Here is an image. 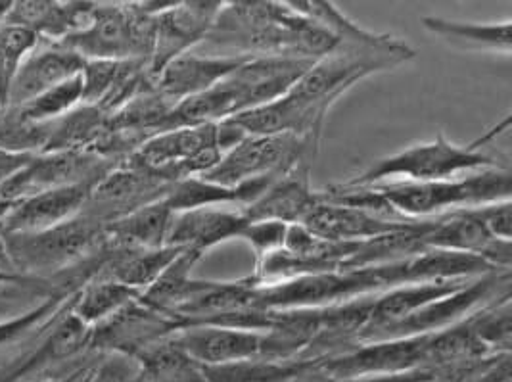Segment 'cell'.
Here are the masks:
<instances>
[{
    "label": "cell",
    "mask_w": 512,
    "mask_h": 382,
    "mask_svg": "<svg viewBox=\"0 0 512 382\" xmlns=\"http://www.w3.org/2000/svg\"><path fill=\"white\" fill-rule=\"evenodd\" d=\"M4 242L14 273L48 283L91 260L110 244L106 225L85 214L39 233L4 235Z\"/></svg>",
    "instance_id": "1"
},
{
    "label": "cell",
    "mask_w": 512,
    "mask_h": 382,
    "mask_svg": "<svg viewBox=\"0 0 512 382\" xmlns=\"http://www.w3.org/2000/svg\"><path fill=\"white\" fill-rule=\"evenodd\" d=\"M405 219L426 221L442 215L511 200V168H493L438 183H382L373 185Z\"/></svg>",
    "instance_id": "2"
},
{
    "label": "cell",
    "mask_w": 512,
    "mask_h": 382,
    "mask_svg": "<svg viewBox=\"0 0 512 382\" xmlns=\"http://www.w3.org/2000/svg\"><path fill=\"white\" fill-rule=\"evenodd\" d=\"M493 168H509V164L478 150L476 143L459 146L438 135L430 143L415 144L376 160L348 183L357 187L382 183H438L459 179L461 173Z\"/></svg>",
    "instance_id": "3"
},
{
    "label": "cell",
    "mask_w": 512,
    "mask_h": 382,
    "mask_svg": "<svg viewBox=\"0 0 512 382\" xmlns=\"http://www.w3.org/2000/svg\"><path fill=\"white\" fill-rule=\"evenodd\" d=\"M156 16L140 12L137 2H94L89 24L56 43L89 60H142L148 64L154 50Z\"/></svg>",
    "instance_id": "4"
},
{
    "label": "cell",
    "mask_w": 512,
    "mask_h": 382,
    "mask_svg": "<svg viewBox=\"0 0 512 382\" xmlns=\"http://www.w3.org/2000/svg\"><path fill=\"white\" fill-rule=\"evenodd\" d=\"M317 139L280 135V137H244L200 179L223 187H238L261 177H280L303 160H313Z\"/></svg>",
    "instance_id": "5"
},
{
    "label": "cell",
    "mask_w": 512,
    "mask_h": 382,
    "mask_svg": "<svg viewBox=\"0 0 512 382\" xmlns=\"http://www.w3.org/2000/svg\"><path fill=\"white\" fill-rule=\"evenodd\" d=\"M256 288L259 308L269 311L325 310L361 296L384 292L373 271H328Z\"/></svg>",
    "instance_id": "6"
},
{
    "label": "cell",
    "mask_w": 512,
    "mask_h": 382,
    "mask_svg": "<svg viewBox=\"0 0 512 382\" xmlns=\"http://www.w3.org/2000/svg\"><path fill=\"white\" fill-rule=\"evenodd\" d=\"M505 292H511V271H495L476 277L461 290L420 308L409 317L361 335L359 344L440 333Z\"/></svg>",
    "instance_id": "7"
},
{
    "label": "cell",
    "mask_w": 512,
    "mask_h": 382,
    "mask_svg": "<svg viewBox=\"0 0 512 382\" xmlns=\"http://www.w3.org/2000/svg\"><path fill=\"white\" fill-rule=\"evenodd\" d=\"M119 166L89 150H62L33 154L10 181L0 187V200L16 202L37 192L62 189L81 183H98Z\"/></svg>",
    "instance_id": "8"
},
{
    "label": "cell",
    "mask_w": 512,
    "mask_h": 382,
    "mask_svg": "<svg viewBox=\"0 0 512 382\" xmlns=\"http://www.w3.org/2000/svg\"><path fill=\"white\" fill-rule=\"evenodd\" d=\"M430 336L432 335L361 342L348 352L315 363L338 381H351L369 375L405 373L426 367V350L430 344Z\"/></svg>",
    "instance_id": "9"
},
{
    "label": "cell",
    "mask_w": 512,
    "mask_h": 382,
    "mask_svg": "<svg viewBox=\"0 0 512 382\" xmlns=\"http://www.w3.org/2000/svg\"><path fill=\"white\" fill-rule=\"evenodd\" d=\"M171 187L173 183L160 175L123 162L94 185L81 214L110 225L146 204L162 200Z\"/></svg>",
    "instance_id": "10"
},
{
    "label": "cell",
    "mask_w": 512,
    "mask_h": 382,
    "mask_svg": "<svg viewBox=\"0 0 512 382\" xmlns=\"http://www.w3.org/2000/svg\"><path fill=\"white\" fill-rule=\"evenodd\" d=\"M225 2H175L162 14L156 16V33H154V50L146 64L148 75L154 79L163 68L200 47L210 35L217 22Z\"/></svg>",
    "instance_id": "11"
},
{
    "label": "cell",
    "mask_w": 512,
    "mask_h": 382,
    "mask_svg": "<svg viewBox=\"0 0 512 382\" xmlns=\"http://www.w3.org/2000/svg\"><path fill=\"white\" fill-rule=\"evenodd\" d=\"M181 323L160 311L148 308L139 300L93 327L91 352L125 354L135 358L144 348L177 333Z\"/></svg>",
    "instance_id": "12"
},
{
    "label": "cell",
    "mask_w": 512,
    "mask_h": 382,
    "mask_svg": "<svg viewBox=\"0 0 512 382\" xmlns=\"http://www.w3.org/2000/svg\"><path fill=\"white\" fill-rule=\"evenodd\" d=\"M71 306L73 302L48 323L41 333V340L29 354L0 371V382H29L33 375L43 373L45 369L91 352L93 327L83 323L71 311Z\"/></svg>",
    "instance_id": "13"
},
{
    "label": "cell",
    "mask_w": 512,
    "mask_h": 382,
    "mask_svg": "<svg viewBox=\"0 0 512 382\" xmlns=\"http://www.w3.org/2000/svg\"><path fill=\"white\" fill-rule=\"evenodd\" d=\"M424 248L455 254H470L491 263L495 269L511 271V240L493 239L470 210L438 217L422 235Z\"/></svg>",
    "instance_id": "14"
},
{
    "label": "cell",
    "mask_w": 512,
    "mask_h": 382,
    "mask_svg": "<svg viewBox=\"0 0 512 382\" xmlns=\"http://www.w3.org/2000/svg\"><path fill=\"white\" fill-rule=\"evenodd\" d=\"M96 183H81L62 189L37 192L16 200L0 219V233H39L81 214Z\"/></svg>",
    "instance_id": "15"
},
{
    "label": "cell",
    "mask_w": 512,
    "mask_h": 382,
    "mask_svg": "<svg viewBox=\"0 0 512 382\" xmlns=\"http://www.w3.org/2000/svg\"><path fill=\"white\" fill-rule=\"evenodd\" d=\"M246 60L244 56L204 54L190 50L187 54L171 60L152 81L160 95L173 104L202 95L206 91L231 77Z\"/></svg>",
    "instance_id": "16"
},
{
    "label": "cell",
    "mask_w": 512,
    "mask_h": 382,
    "mask_svg": "<svg viewBox=\"0 0 512 382\" xmlns=\"http://www.w3.org/2000/svg\"><path fill=\"white\" fill-rule=\"evenodd\" d=\"M428 221V219H426ZM422 221H392L380 215L369 214L340 204H330L321 200L305 215L303 227L321 239L334 242H367L384 235L409 231Z\"/></svg>",
    "instance_id": "17"
},
{
    "label": "cell",
    "mask_w": 512,
    "mask_h": 382,
    "mask_svg": "<svg viewBox=\"0 0 512 382\" xmlns=\"http://www.w3.org/2000/svg\"><path fill=\"white\" fill-rule=\"evenodd\" d=\"M309 171L311 162L303 160L280 175L256 202L242 210L244 217L248 221H280L286 225L302 223L305 215L319 204V192L311 187Z\"/></svg>",
    "instance_id": "18"
},
{
    "label": "cell",
    "mask_w": 512,
    "mask_h": 382,
    "mask_svg": "<svg viewBox=\"0 0 512 382\" xmlns=\"http://www.w3.org/2000/svg\"><path fill=\"white\" fill-rule=\"evenodd\" d=\"M173 338L198 365H227L259 358L263 333L213 325H185L173 333Z\"/></svg>",
    "instance_id": "19"
},
{
    "label": "cell",
    "mask_w": 512,
    "mask_h": 382,
    "mask_svg": "<svg viewBox=\"0 0 512 382\" xmlns=\"http://www.w3.org/2000/svg\"><path fill=\"white\" fill-rule=\"evenodd\" d=\"M94 2H52L20 0L12 2L4 24L31 31L39 43L56 45L89 24Z\"/></svg>",
    "instance_id": "20"
},
{
    "label": "cell",
    "mask_w": 512,
    "mask_h": 382,
    "mask_svg": "<svg viewBox=\"0 0 512 382\" xmlns=\"http://www.w3.org/2000/svg\"><path fill=\"white\" fill-rule=\"evenodd\" d=\"M83 66H85V60L73 50L58 47V45H47V43L45 47L37 45V48L22 62L20 70L12 81V89L8 96V110L20 108L35 96L79 75L83 72Z\"/></svg>",
    "instance_id": "21"
},
{
    "label": "cell",
    "mask_w": 512,
    "mask_h": 382,
    "mask_svg": "<svg viewBox=\"0 0 512 382\" xmlns=\"http://www.w3.org/2000/svg\"><path fill=\"white\" fill-rule=\"evenodd\" d=\"M248 219L236 208H198L173 217L165 246L192 248L206 254L211 248L238 239Z\"/></svg>",
    "instance_id": "22"
},
{
    "label": "cell",
    "mask_w": 512,
    "mask_h": 382,
    "mask_svg": "<svg viewBox=\"0 0 512 382\" xmlns=\"http://www.w3.org/2000/svg\"><path fill=\"white\" fill-rule=\"evenodd\" d=\"M472 279H459V281H436V283H419V285H403V287L390 288L374 296L373 308L369 315V323L359 333V338L369 331H374L384 325H392L420 308L445 298L457 290L466 287ZM357 338V344H359Z\"/></svg>",
    "instance_id": "23"
},
{
    "label": "cell",
    "mask_w": 512,
    "mask_h": 382,
    "mask_svg": "<svg viewBox=\"0 0 512 382\" xmlns=\"http://www.w3.org/2000/svg\"><path fill=\"white\" fill-rule=\"evenodd\" d=\"M173 217L175 214L162 198L106 225V237L108 242L117 248H129V250L162 248L167 242Z\"/></svg>",
    "instance_id": "24"
},
{
    "label": "cell",
    "mask_w": 512,
    "mask_h": 382,
    "mask_svg": "<svg viewBox=\"0 0 512 382\" xmlns=\"http://www.w3.org/2000/svg\"><path fill=\"white\" fill-rule=\"evenodd\" d=\"M202 258V252L185 248L158 277V281L140 294V302L165 315H171L177 308L187 304L188 300L200 294L210 283L192 279V269Z\"/></svg>",
    "instance_id": "25"
},
{
    "label": "cell",
    "mask_w": 512,
    "mask_h": 382,
    "mask_svg": "<svg viewBox=\"0 0 512 382\" xmlns=\"http://www.w3.org/2000/svg\"><path fill=\"white\" fill-rule=\"evenodd\" d=\"M179 246H162L150 250H129L117 248L98 275L112 277L125 287L139 290L140 294L152 287L163 271L183 252Z\"/></svg>",
    "instance_id": "26"
},
{
    "label": "cell",
    "mask_w": 512,
    "mask_h": 382,
    "mask_svg": "<svg viewBox=\"0 0 512 382\" xmlns=\"http://www.w3.org/2000/svg\"><path fill=\"white\" fill-rule=\"evenodd\" d=\"M288 6L294 12L309 18L311 22L321 25L326 33H330L340 43V47L344 45L357 48H386L396 45L399 41L392 35H378L363 29L361 25L350 20L342 10H338L332 2L326 0H292L288 2Z\"/></svg>",
    "instance_id": "27"
},
{
    "label": "cell",
    "mask_w": 512,
    "mask_h": 382,
    "mask_svg": "<svg viewBox=\"0 0 512 382\" xmlns=\"http://www.w3.org/2000/svg\"><path fill=\"white\" fill-rule=\"evenodd\" d=\"M422 25H424L426 31L440 37L451 47L511 54V22H505V24H463V22L443 20L438 16H426V18H422Z\"/></svg>",
    "instance_id": "28"
},
{
    "label": "cell",
    "mask_w": 512,
    "mask_h": 382,
    "mask_svg": "<svg viewBox=\"0 0 512 382\" xmlns=\"http://www.w3.org/2000/svg\"><path fill=\"white\" fill-rule=\"evenodd\" d=\"M139 298V290L125 287L112 277L96 275L77 290L71 311L89 327H96Z\"/></svg>",
    "instance_id": "29"
},
{
    "label": "cell",
    "mask_w": 512,
    "mask_h": 382,
    "mask_svg": "<svg viewBox=\"0 0 512 382\" xmlns=\"http://www.w3.org/2000/svg\"><path fill=\"white\" fill-rule=\"evenodd\" d=\"M135 359L140 382H206L200 365L188 358L173 335L144 348Z\"/></svg>",
    "instance_id": "30"
},
{
    "label": "cell",
    "mask_w": 512,
    "mask_h": 382,
    "mask_svg": "<svg viewBox=\"0 0 512 382\" xmlns=\"http://www.w3.org/2000/svg\"><path fill=\"white\" fill-rule=\"evenodd\" d=\"M108 116L91 104H81L60 120L50 121L48 139L43 152L91 150L100 139Z\"/></svg>",
    "instance_id": "31"
},
{
    "label": "cell",
    "mask_w": 512,
    "mask_h": 382,
    "mask_svg": "<svg viewBox=\"0 0 512 382\" xmlns=\"http://www.w3.org/2000/svg\"><path fill=\"white\" fill-rule=\"evenodd\" d=\"M315 361L254 358L227 365H200L206 382H288Z\"/></svg>",
    "instance_id": "32"
},
{
    "label": "cell",
    "mask_w": 512,
    "mask_h": 382,
    "mask_svg": "<svg viewBox=\"0 0 512 382\" xmlns=\"http://www.w3.org/2000/svg\"><path fill=\"white\" fill-rule=\"evenodd\" d=\"M77 290L68 287H54L35 308L18 317L0 321V350L22 342L33 333H43L50 321H54L73 302Z\"/></svg>",
    "instance_id": "33"
},
{
    "label": "cell",
    "mask_w": 512,
    "mask_h": 382,
    "mask_svg": "<svg viewBox=\"0 0 512 382\" xmlns=\"http://www.w3.org/2000/svg\"><path fill=\"white\" fill-rule=\"evenodd\" d=\"M81 104H83V79L79 73L68 81L35 96L33 100L25 102L24 106L12 108L8 112L14 114L18 120L27 121V123H50V121L64 118Z\"/></svg>",
    "instance_id": "34"
},
{
    "label": "cell",
    "mask_w": 512,
    "mask_h": 382,
    "mask_svg": "<svg viewBox=\"0 0 512 382\" xmlns=\"http://www.w3.org/2000/svg\"><path fill=\"white\" fill-rule=\"evenodd\" d=\"M37 45L39 39L31 31L16 25H0V118L8 110V96L16 73Z\"/></svg>",
    "instance_id": "35"
},
{
    "label": "cell",
    "mask_w": 512,
    "mask_h": 382,
    "mask_svg": "<svg viewBox=\"0 0 512 382\" xmlns=\"http://www.w3.org/2000/svg\"><path fill=\"white\" fill-rule=\"evenodd\" d=\"M288 227L280 221H248L238 239L248 242L257 260H261L284 248Z\"/></svg>",
    "instance_id": "36"
},
{
    "label": "cell",
    "mask_w": 512,
    "mask_h": 382,
    "mask_svg": "<svg viewBox=\"0 0 512 382\" xmlns=\"http://www.w3.org/2000/svg\"><path fill=\"white\" fill-rule=\"evenodd\" d=\"M83 382H140L139 363L125 354H104V358L91 365Z\"/></svg>",
    "instance_id": "37"
},
{
    "label": "cell",
    "mask_w": 512,
    "mask_h": 382,
    "mask_svg": "<svg viewBox=\"0 0 512 382\" xmlns=\"http://www.w3.org/2000/svg\"><path fill=\"white\" fill-rule=\"evenodd\" d=\"M474 217L486 227L489 235L497 240H511L512 242V202H493L486 206L470 208Z\"/></svg>",
    "instance_id": "38"
},
{
    "label": "cell",
    "mask_w": 512,
    "mask_h": 382,
    "mask_svg": "<svg viewBox=\"0 0 512 382\" xmlns=\"http://www.w3.org/2000/svg\"><path fill=\"white\" fill-rule=\"evenodd\" d=\"M47 283L48 281H41V279H33V277H25V275H18V273L0 269V302L24 296L27 292L47 296L54 290V287H48Z\"/></svg>",
    "instance_id": "39"
},
{
    "label": "cell",
    "mask_w": 512,
    "mask_h": 382,
    "mask_svg": "<svg viewBox=\"0 0 512 382\" xmlns=\"http://www.w3.org/2000/svg\"><path fill=\"white\" fill-rule=\"evenodd\" d=\"M438 381V373L436 369H413V371H405V373H390V375H369V377H359V379H351L344 382H436Z\"/></svg>",
    "instance_id": "40"
},
{
    "label": "cell",
    "mask_w": 512,
    "mask_h": 382,
    "mask_svg": "<svg viewBox=\"0 0 512 382\" xmlns=\"http://www.w3.org/2000/svg\"><path fill=\"white\" fill-rule=\"evenodd\" d=\"M33 154H24V152H12L6 148H0V187L10 181L25 164L31 160Z\"/></svg>",
    "instance_id": "41"
},
{
    "label": "cell",
    "mask_w": 512,
    "mask_h": 382,
    "mask_svg": "<svg viewBox=\"0 0 512 382\" xmlns=\"http://www.w3.org/2000/svg\"><path fill=\"white\" fill-rule=\"evenodd\" d=\"M288 382H344L330 377L328 373H325L317 363H311L305 371H302L300 375L292 377Z\"/></svg>",
    "instance_id": "42"
},
{
    "label": "cell",
    "mask_w": 512,
    "mask_h": 382,
    "mask_svg": "<svg viewBox=\"0 0 512 382\" xmlns=\"http://www.w3.org/2000/svg\"><path fill=\"white\" fill-rule=\"evenodd\" d=\"M89 367H91V365H85V367H77V369H73V371H70V373H68V375H64V377H52V379H45V381L33 382H79L81 379H83V377H85V373L89 371Z\"/></svg>",
    "instance_id": "43"
},
{
    "label": "cell",
    "mask_w": 512,
    "mask_h": 382,
    "mask_svg": "<svg viewBox=\"0 0 512 382\" xmlns=\"http://www.w3.org/2000/svg\"><path fill=\"white\" fill-rule=\"evenodd\" d=\"M0 269L2 271H12L10 263H8V254H6V242H4V235L0 233ZM14 273V271H12Z\"/></svg>",
    "instance_id": "44"
},
{
    "label": "cell",
    "mask_w": 512,
    "mask_h": 382,
    "mask_svg": "<svg viewBox=\"0 0 512 382\" xmlns=\"http://www.w3.org/2000/svg\"><path fill=\"white\" fill-rule=\"evenodd\" d=\"M14 206V202H8V200H0V219L4 217V215L10 212V208Z\"/></svg>",
    "instance_id": "45"
},
{
    "label": "cell",
    "mask_w": 512,
    "mask_h": 382,
    "mask_svg": "<svg viewBox=\"0 0 512 382\" xmlns=\"http://www.w3.org/2000/svg\"><path fill=\"white\" fill-rule=\"evenodd\" d=\"M89 369H91V367H89ZM85 375H87V373H85ZM83 381H85V377H83V379H81V381H79V382H83Z\"/></svg>",
    "instance_id": "46"
}]
</instances>
